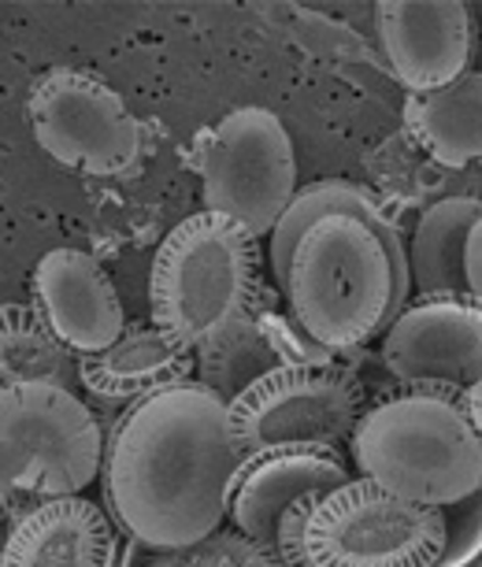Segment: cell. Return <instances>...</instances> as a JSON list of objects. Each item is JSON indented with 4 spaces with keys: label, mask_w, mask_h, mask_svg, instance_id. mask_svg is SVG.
Instances as JSON below:
<instances>
[{
    "label": "cell",
    "mask_w": 482,
    "mask_h": 567,
    "mask_svg": "<svg viewBox=\"0 0 482 567\" xmlns=\"http://www.w3.org/2000/svg\"><path fill=\"white\" fill-rule=\"evenodd\" d=\"M242 467L227 401L197 379L126 404L104 445L101 489L115 530L142 549H189L227 527Z\"/></svg>",
    "instance_id": "6da1fadb"
},
{
    "label": "cell",
    "mask_w": 482,
    "mask_h": 567,
    "mask_svg": "<svg viewBox=\"0 0 482 567\" xmlns=\"http://www.w3.org/2000/svg\"><path fill=\"white\" fill-rule=\"evenodd\" d=\"M275 282L289 316L327 352L368 346L412 297L409 252L393 219L352 182H312L271 230Z\"/></svg>",
    "instance_id": "7a4b0ae2"
},
{
    "label": "cell",
    "mask_w": 482,
    "mask_h": 567,
    "mask_svg": "<svg viewBox=\"0 0 482 567\" xmlns=\"http://www.w3.org/2000/svg\"><path fill=\"white\" fill-rule=\"evenodd\" d=\"M260 238L238 219L197 212L160 241L148 275L153 327L193 357L260 319Z\"/></svg>",
    "instance_id": "3957f363"
},
{
    "label": "cell",
    "mask_w": 482,
    "mask_h": 567,
    "mask_svg": "<svg viewBox=\"0 0 482 567\" xmlns=\"http://www.w3.org/2000/svg\"><path fill=\"white\" fill-rule=\"evenodd\" d=\"M349 460L360 478L427 508H449L482 486V437L468 409L427 393L404 390L371 404Z\"/></svg>",
    "instance_id": "277c9868"
},
{
    "label": "cell",
    "mask_w": 482,
    "mask_h": 567,
    "mask_svg": "<svg viewBox=\"0 0 482 567\" xmlns=\"http://www.w3.org/2000/svg\"><path fill=\"white\" fill-rule=\"evenodd\" d=\"M109 431L74 390H0V475L30 501L82 497L101 478Z\"/></svg>",
    "instance_id": "5b68a950"
},
{
    "label": "cell",
    "mask_w": 482,
    "mask_h": 567,
    "mask_svg": "<svg viewBox=\"0 0 482 567\" xmlns=\"http://www.w3.org/2000/svg\"><path fill=\"white\" fill-rule=\"evenodd\" d=\"M297 197L294 137L260 104L227 112L201 142V200L205 212L238 219L256 238H271Z\"/></svg>",
    "instance_id": "8992f818"
},
{
    "label": "cell",
    "mask_w": 482,
    "mask_h": 567,
    "mask_svg": "<svg viewBox=\"0 0 482 567\" xmlns=\"http://www.w3.org/2000/svg\"><path fill=\"white\" fill-rule=\"evenodd\" d=\"M442 549V508L412 505L360 475L319 501L305 527L312 567H434Z\"/></svg>",
    "instance_id": "52a82bcc"
},
{
    "label": "cell",
    "mask_w": 482,
    "mask_h": 567,
    "mask_svg": "<svg viewBox=\"0 0 482 567\" xmlns=\"http://www.w3.org/2000/svg\"><path fill=\"white\" fill-rule=\"evenodd\" d=\"M363 412H368L363 386L335 363L327 368L283 363L227 404L230 437L242 460L271 449H341L352 442Z\"/></svg>",
    "instance_id": "ba28073f"
},
{
    "label": "cell",
    "mask_w": 482,
    "mask_h": 567,
    "mask_svg": "<svg viewBox=\"0 0 482 567\" xmlns=\"http://www.w3.org/2000/svg\"><path fill=\"white\" fill-rule=\"evenodd\" d=\"M30 131L41 153L90 178H123L142 164L145 134L120 93L79 68H52L30 85Z\"/></svg>",
    "instance_id": "9c48e42d"
},
{
    "label": "cell",
    "mask_w": 482,
    "mask_h": 567,
    "mask_svg": "<svg viewBox=\"0 0 482 567\" xmlns=\"http://www.w3.org/2000/svg\"><path fill=\"white\" fill-rule=\"evenodd\" d=\"M382 363L404 390H457L482 382V308L475 301L409 305L382 334Z\"/></svg>",
    "instance_id": "30bf717a"
},
{
    "label": "cell",
    "mask_w": 482,
    "mask_h": 567,
    "mask_svg": "<svg viewBox=\"0 0 482 567\" xmlns=\"http://www.w3.org/2000/svg\"><path fill=\"white\" fill-rule=\"evenodd\" d=\"M357 478V467L346 449L305 445V449H271V453L242 460L230 486L227 523L245 538L271 545L278 519L305 497H327L338 486Z\"/></svg>",
    "instance_id": "8fae6325"
},
{
    "label": "cell",
    "mask_w": 482,
    "mask_h": 567,
    "mask_svg": "<svg viewBox=\"0 0 482 567\" xmlns=\"http://www.w3.org/2000/svg\"><path fill=\"white\" fill-rule=\"evenodd\" d=\"M382 52L409 93H438L468 74L475 49L471 8L460 0H382Z\"/></svg>",
    "instance_id": "7c38bea8"
},
{
    "label": "cell",
    "mask_w": 482,
    "mask_h": 567,
    "mask_svg": "<svg viewBox=\"0 0 482 567\" xmlns=\"http://www.w3.org/2000/svg\"><path fill=\"white\" fill-rule=\"evenodd\" d=\"M30 293L41 319L74 357H96L126 334L123 301L109 271L82 249H49L34 267Z\"/></svg>",
    "instance_id": "4fadbf2b"
},
{
    "label": "cell",
    "mask_w": 482,
    "mask_h": 567,
    "mask_svg": "<svg viewBox=\"0 0 482 567\" xmlns=\"http://www.w3.org/2000/svg\"><path fill=\"white\" fill-rule=\"evenodd\" d=\"M120 530L85 497L38 501L4 534L0 567H112Z\"/></svg>",
    "instance_id": "5bb4252c"
},
{
    "label": "cell",
    "mask_w": 482,
    "mask_h": 567,
    "mask_svg": "<svg viewBox=\"0 0 482 567\" xmlns=\"http://www.w3.org/2000/svg\"><path fill=\"white\" fill-rule=\"evenodd\" d=\"M193 374H197V357L156 327L126 330L112 349L79 360V386L112 409L120 404L126 409L160 390L193 382Z\"/></svg>",
    "instance_id": "9a60e30c"
},
{
    "label": "cell",
    "mask_w": 482,
    "mask_h": 567,
    "mask_svg": "<svg viewBox=\"0 0 482 567\" xmlns=\"http://www.w3.org/2000/svg\"><path fill=\"white\" fill-rule=\"evenodd\" d=\"M482 219L479 197L434 200L416 223L409 271L420 301H468V238Z\"/></svg>",
    "instance_id": "2e32d148"
},
{
    "label": "cell",
    "mask_w": 482,
    "mask_h": 567,
    "mask_svg": "<svg viewBox=\"0 0 482 567\" xmlns=\"http://www.w3.org/2000/svg\"><path fill=\"white\" fill-rule=\"evenodd\" d=\"M404 131L442 167L482 164V74L468 71L438 93H409Z\"/></svg>",
    "instance_id": "e0dca14e"
},
{
    "label": "cell",
    "mask_w": 482,
    "mask_h": 567,
    "mask_svg": "<svg viewBox=\"0 0 482 567\" xmlns=\"http://www.w3.org/2000/svg\"><path fill=\"white\" fill-rule=\"evenodd\" d=\"M8 386H79V357L34 305H0V390Z\"/></svg>",
    "instance_id": "ac0fdd59"
},
{
    "label": "cell",
    "mask_w": 482,
    "mask_h": 567,
    "mask_svg": "<svg viewBox=\"0 0 482 567\" xmlns=\"http://www.w3.org/2000/svg\"><path fill=\"white\" fill-rule=\"evenodd\" d=\"M283 368L275 346L267 341L260 319L249 327H242L238 334L219 341L216 349L201 352L197 357V382L208 386L223 401H238L253 382H260L267 371Z\"/></svg>",
    "instance_id": "d6986e66"
},
{
    "label": "cell",
    "mask_w": 482,
    "mask_h": 567,
    "mask_svg": "<svg viewBox=\"0 0 482 567\" xmlns=\"http://www.w3.org/2000/svg\"><path fill=\"white\" fill-rule=\"evenodd\" d=\"M134 567H286L278 560L271 545H260L245 538L242 530H234L230 523L208 534L205 542L189 545V549H137Z\"/></svg>",
    "instance_id": "ffe728a7"
},
{
    "label": "cell",
    "mask_w": 482,
    "mask_h": 567,
    "mask_svg": "<svg viewBox=\"0 0 482 567\" xmlns=\"http://www.w3.org/2000/svg\"><path fill=\"white\" fill-rule=\"evenodd\" d=\"M445 512V549L434 567H482V486Z\"/></svg>",
    "instance_id": "44dd1931"
},
{
    "label": "cell",
    "mask_w": 482,
    "mask_h": 567,
    "mask_svg": "<svg viewBox=\"0 0 482 567\" xmlns=\"http://www.w3.org/2000/svg\"><path fill=\"white\" fill-rule=\"evenodd\" d=\"M260 327L283 363H294V368H327L335 360V352L319 346L294 316H260Z\"/></svg>",
    "instance_id": "7402d4cb"
},
{
    "label": "cell",
    "mask_w": 482,
    "mask_h": 567,
    "mask_svg": "<svg viewBox=\"0 0 482 567\" xmlns=\"http://www.w3.org/2000/svg\"><path fill=\"white\" fill-rule=\"evenodd\" d=\"M464 271H468V301H475L482 308V219L475 223V230L468 238Z\"/></svg>",
    "instance_id": "603a6c76"
},
{
    "label": "cell",
    "mask_w": 482,
    "mask_h": 567,
    "mask_svg": "<svg viewBox=\"0 0 482 567\" xmlns=\"http://www.w3.org/2000/svg\"><path fill=\"white\" fill-rule=\"evenodd\" d=\"M30 505H38V501L23 497L12 483H8L4 475H0V527H4V523H16Z\"/></svg>",
    "instance_id": "cb8c5ba5"
},
{
    "label": "cell",
    "mask_w": 482,
    "mask_h": 567,
    "mask_svg": "<svg viewBox=\"0 0 482 567\" xmlns=\"http://www.w3.org/2000/svg\"><path fill=\"white\" fill-rule=\"evenodd\" d=\"M464 409H468V420L475 423V431H479V437H482V382H479V386H471V390H468V404H464Z\"/></svg>",
    "instance_id": "d4e9b609"
}]
</instances>
